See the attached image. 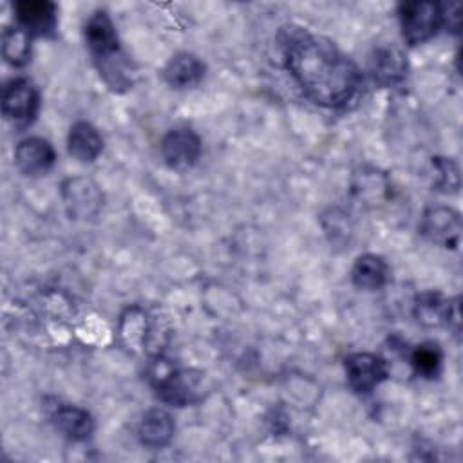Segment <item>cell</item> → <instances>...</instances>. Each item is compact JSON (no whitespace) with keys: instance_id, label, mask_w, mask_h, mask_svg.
<instances>
[{"instance_id":"obj_1","label":"cell","mask_w":463,"mask_h":463,"mask_svg":"<svg viewBox=\"0 0 463 463\" xmlns=\"http://www.w3.org/2000/svg\"><path fill=\"white\" fill-rule=\"evenodd\" d=\"M279 40L286 69L311 101L336 109L358 94L362 72L335 42L295 25L284 27Z\"/></svg>"},{"instance_id":"obj_2","label":"cell","mask_w":463,"mask_h":463,"mask_svg":"<svg viewBox=\"0 0 463 463\" xmlns=\"http://www.w3.org/2000/svg\"><path fill=\"white\" fill-rule=\"evenodd\" d=\"M83 36L92 61L107 87L114 92L132 89L136 81L134 63L123 52L114 22L105 9H98L90 14L83 27Z\"/></svg>"},{"instance_id":"obj_3","label":"cell","mask_w":463,"mask_h":463,"mask_svg":"<svg viewBox=\"0 0 463 463\" xmlns=\"http://www.w3.org/2000/svg\"><path fill=\"white\" fill-rule=\"evenodd\" d=\"M402 36L409 45L429 42L441 27L439 4L434 2H403L398 5Z\"/></svg>"},{"instance_id":"obj_4","label":"cell","mask_w":463,"mask_h":463,"mask_svg":"<svg viewBox=\"0 0 463 463\" xmlns=\"http://www.w3.org/2000/svg\"><path fill=\"white\" fill-rule=\"evenodd\" d=\"M38 107L40 94L33 81L25 78H16L4 87L2 116L14 130L27 128L34 121Z\"/></svg>"},{"instance_id":"obj_5","label":"cell","mask_w":463,"mask_h":463,"mask_svg":"<svg viewBox=\"0 0 463 463\" xmlns=\"http://www.w3.org/2000/svg\"><path fill=\"white\" fill-rule=\"evenodd\" d=\"M203 146L199 136L188 127L168 130L161 139V157L168 168L184 172L201 157Z\"/></svg>"},{"instance_id":"obj_6","label":"cell","mask_w":463,"mask_h":463,"mask_svg":"<svg viewBox=\"0 0 463 463\" xmlns=\"http://www.w3.org/2000/svg\"><path fill=\"white\" fill-rule=\"evenodd\" d=\"M61 201L72 219H92L103 206L98 184L89 177H69L61 183Z\"/></svg>"},{"instance_id":"obj_7","label":"cell","mask_w":463,"mask_h":463,"mask_svg":"<svg viewBox=\"0 0 463 463\" xmlns=\"http://www.w3.org/2000/svg\"><path fill=\"white\" fill-rule=\"evenodd\" d=\"M349 387L358 394L373 392L387 376V362L373 353H353L344 362Z\"/></svg>"},{"instance_id":"obj_8","label":"cell","mask_w":463,"mask_h":463,"mask_svg":"<svg viewBox=\"0 0 463 463\" xmlns=\"http://www.w3.org/2000/svg\"><path fill=\"white\" fill-rule=\"evenodd\" d=\"M420 230L430 242L456 250L461 239V217L452 208L430 206L421 217Z\"/></svg>"},{"instance_id":"obj_9","label":"cell","mask_w":463,"mask_h":463,"mask_svg":"<svg viewBox=\"0 0 463 463\" xmlns=\"http://www.w3.org/2000/svg\"><path fill=\"white\" fill-rule=\"evenodd\" d=\"M16 25L31 36H52L58 25V7L49 0H22L13 5Z\"/></svg>"},{"instance_id":"obj_10","label":"cell","mask_w":463,"mask_h":463,"mask_svg":"<svg viewBox=\"0 0 463 463\" xmlns=\"http://www.w3.org/2000/svg\"><path fill=\"white\" fill-rule=\"evenodd\" d=\"M56 163L52 145L43 137H25L14 148V165L27 177H40L51 172Z\"/></svg>"},{"instance_id":"obj_11","label":"cell","mask_w":463,"mask_h":463,"mask_svg":"<svg viewBox=\"0 0 463 463\" xmlns=\"http://www.w3.org/2000/svg\"><path fill=\"white\" fill-rule=\"evenodd\" d=\"M47 416L54 427L72 441H83L94 432V420L81 407L54 400L52 405H47Z\"/></svg>"},{"instance_id":"obj_12","label":"cell","mask_w":463,"mask_h":463,"mask_svg":"<svg viewBox=\"0 0 463 463\" xmlns=\"http://www.w3.org/2000/svg\"><path fill=\"white\" fill-rule=\"evenodd\" d=\"M199 383H201V374L192 371V369H177L165 378L159 385H156L157 396L175 407H184L190 403H195L199 400Z\"/></svg>"},{"instance_id":"obj_13","label":"cell","mask_w":463,"mask_h":463,"mask_svg":"<svg viewBox=\"0 0 463 463\" xmlns=\"http://www.w3.org/2000/svg\"><path fill=\"white\" fill-rule=\"evenodd\" d=\"M204 63L192 52H177L163 69L165 81L177 90L194 89L204 78Z\"/></svg>"},{"instance_id":"obj_14","label":"cell","mask_w":463,"mask_h":463,"mask_svg":"<svg viewBox=\"0 0 463 463\" xmlns=\"http://www.w3.org/2000/svg\"><path fill=\"white\" fill-rule=\"evenodd\" d=\"M152 331V320L148 318L146 311L139 306H132L125 309L118 322V335L121 344L132 351H146L148 338Z\"/></svg>"},{"instance_id":"obj_15","label":"cell","mask_w":463,"mask_h":463,"mask_svg":"<svg viewBox=\"0 0 463 463\" xmlns=\"http://www.w3.org/2000/svg\"><path fill=\"white\" fill-rule=\"evenodd\" d=\"M174 432H175V423L172 416L159 407L146 411L137 427L139 441L148 449L166 447L172 441Z\"/></svg>"},{"instance_id":"obj_16","label":"cell","mask_w":463,"mask_h":463,"mask_svg":"<svg viewBox=\"0 0 463 463\" xmlns=\"http://www.w3.org/2000/svg\"><path fill=\"white\" fill-rule=\"evenodd\" d=\"M391 275L389 264L376 253L360 255L351 268V280L358 289L374 291L387 284Z\"/></svg>"},{"instance_id":"obj_17","label":"cell","mask_w":463,"mask_h":463,"mask_svg":"<svg viewBox=\"0 0 463 463\" xmlns=\"http://www.w3.org/2000/svg\"><path fill=\"white\" fill-rule=\"evenodd\" d=\"M67 150L74 159L92 163L103 150V139L92 123L76 121L67 136Z\"/></svg>"},{"instance_id":"obj_18","label":"cell","mask_w":463,"mask_h":463,"mask_svg":"<svg viewBox=\"0 0 463 463\" xmlns=\"http://www.w3.org/2000/svg\"><path fill=\"white\" fill-rule=\"evenodd\" d=\"M407 63L396 47H378L371 58V76L376 83L389 87L405 78Z\"/></svg>"},{"instance_id":"obj_19","label":"cell","mask_w":463,"mask_h":463,"mask_svg":"<svg viewBox=\"0 0 463 463\" xmlns=\"http://www.w3.org/2000/svg\"><path fill=\"white\" fill-rule=\"evenodd\" d=\"M31 34L20 25L5 27L2 33V56L7 63L22 67L31 58Z\"/></svg>"},{"instance_id":"obj_20","label":"cell","mask_w":463,"mask_h":463,"mask_svg":"<svg viewBox=\"0 0 463 463\" xmlns=\"http://www.w3.org/2000/svg\"><path fill=\"white\" fill-rule=\"evenodd\" d=\"M449 300L443 298L436 291H425V293L418 295V298L414 302V317L423 326H429V327L441 326L447 322Z\"/></svg>"},{"instance_id":"obj_21","label":"cell","mask_w":463,"mask_h":463,"mask_svg":"<svg viewBox=\"0 0 463 463\" xmlns=\"http://www.w3.org/2000/svg\"><path fill=\"white\" fill-rule=\"evenodd\" d=\"M409 362L416 374L423 378H434L441 371L443 353L436 342H423L411 351Z\"/></svg>"},{"instance_id":"obj_22","label":"cell","mask_w":463,"mask_h":463,"mask_svg":"<svg viewBox=\"0 0 463 463\" xmlns=\"http://www.w3.org/2000/svg\"><path fill=\"white\" fill-rule=\"evenodd\" d=\"M434 172H436V186L449 194V192H458L459 188V168L452 159L447 157H436L432 161Z\"/></svg>"},{"instance_id":"obj_23","label":"cell","mask_w":463,"mask_h":463,"mask_svg":"<svg viewBox=\"0 0 463 463\" xmlns=\"http://www.w3.org/2000/svg\"><path fill=\"white\" fill-rule=\"evenodd\" d=\"M324 230L329 235L331 242H340V241L344 242L349 239V235L353 232L347 215L340 210H329L324 215Z\"/></svg>"},{"instance_id":"obj_24","label":"cell","mask_w":463,"mask_h":463,"mask_svg":"<svg viewBox=\"0 0 463 463\" xmlns=\"http://www.w3.org/2000/svg\"><path fill=\"white\" fill-rule=\"evenodd\" d=\"M439 13H441V27H447V31L458 34L461 25L459 4H439Z\"/></svg>"},{"instance_id":"obj_25","label":"cell","mask_w":463,"mask_h":463,"mask_svg":"<svg viewBox=\"0 0 463 463\" xmlns=\"http://www.w3.org/2000/svg\"><path fill=\"white\" fill-rule=\"evenodd\" d=\"M456 335H459L461 329V313H459V297L449 300V311H447V322H445Z\"/></svg>"}]
</instances>
